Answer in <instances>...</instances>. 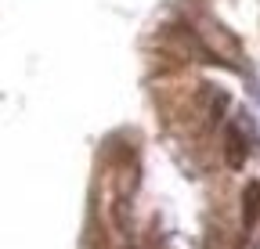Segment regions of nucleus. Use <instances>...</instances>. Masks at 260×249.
Segmentation results:
<instances>
[{
	"label": "nucleus",
	"mask_w": 260,
	"mask_h": 249,
	"mask_svg": "<svg viewBox=\"0 0 260 249\" xmlns=\"http://www.w3.org/2000/svg\"><path fill=\"white\" fill-rule=\"evenodd\" d=\"M246 163V134L239 127L228 130V166H242Z\"/></svg>",
	"instance_id": "2"
},
{
	"label": "nucleus",
	"mask_w": 260,
	"mask_h": 249,
	"mask_svg": "<svg viewBox=\"0 0 260 249\" xmlns=\"http://www.w3.org/2000/svg\"><path fill=\"white\" fill-rule=\"evenodd\" d=\"M256 217H260V184H246V192H242V228L253 231L256 228Z\"/></svg>",
	"instance_id": "1"
}]
</instances>
